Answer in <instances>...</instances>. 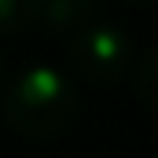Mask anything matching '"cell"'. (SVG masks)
Segmentation results:
<instances>
[{"label":"cell","mask_w":158,"mask_h":158,"mask_svg":"<svg viewBox=\"0 0 158 158\" xmlns=\"http://www.w3.org/2000/svg\"><path fill=\"white\" fill-rule=\"evenodd\" d=\"M77 85L55 66H26L4 85V118L26 140H55L77 121Z\"/></svg>","instance_id":"obj_1"},{"label":"cell","mask_w":158,"mask_h":158,"mask_svg":"<svg viewBox=\"0 0 158 158\" xmlns=\"http://www.w3.org/2000/svg\"><path fill=\"white\" fill-rule=\"evenodd\" d=\"M70 59L92 81H121L132 70V37L114 22H85L70 40Z\"/></svg>","instance_id":"obj_2"},{"label":"cell","mask_w":158,"mask_h":158,"mask_svg":"<svg viewBox=\"0 0 158 158\" xmlns=\"http://www.w3.org/2000/svg\"><path fill=\"white\" fill-rule=\"evenodd\" d=\"M96 11V0H40V22L52 33H70L85 26Z\"/></svg>","instance_id":"obj_3"},{"label":"cell","mask_w":158,"mask_h":158,"mask_svg":"<svg viewBox=\"0 0 158 158\" xmlns=\"http://www.w3.org/2000/svg\"><path fill=\"white\" fill-rule=\"evenodd\" d=\"M40 22V0H0V33H22Z\"/></svg>","instance_id":"obj_4"},{"label":"cell","mask_w":158,"mask_h":158,"mask_svg":"<svg viewBox=\"0 0 158 158\" xmlns=\"http://www.w3.org/2000/svg\"><path fill=\"white\" fill-rule=\"evenodd\" d=\"M155 66H158V52L147 48L140 55V66H136V96H140L143 107H155V77H158Z\"/></svg>","instance_id":"obj_5"},{"label":"cell","mask_w":158,"mask_h":158,"mask_svg":"<svg viewBox=\"0 0 158 158\" xmlns=\"http://www.w3.org/2000/svg\"><path fill=\"white\" fill-rule=\"evenodd\" d=\"M129 4H140V7H147V4H155V0H129Z\"/></svg>","instance_id":"obj_6"},{"label":"cell","mask_w":158,"mask_h":158,"mask_svg":"<svg viewBox=\"0 0 158 158\" xmlns=\"http://www.w3.org/2000/svg\"><path fill=\"white\" fill-rule=\"evenodd\" d=\"M0 88H4V59H0Z\"/></svg>","instance_id":"obj_7"}]
</instances>
